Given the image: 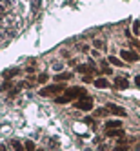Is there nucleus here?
I'll use <instances>...</instances> for the list:
<instances>
[{"instance_id":"26","label":"nucleus","mask_w":140,"mask_h":151,"mask_svg":"<svg viewBox=\"0 0 140 151\" xmlns=\"http://www.w3.org/2000/svg\"><path fill=\"white\" fill-rule=\"evenodd\" d=\"M84 122H85V124H89V126H93V118H89V116H88V118H85Z\"/></svg>"},{"instance_id":"21","label":"nucleus","mask_w":140,"mask_h":151,"mask_svg":"<svg viewBox=\"0 0 140 151\" xmlns=\"http://www.w3.org/2000/svg\"><path fill=\"white\" fill-rule=\"evenodd\" d=\"M11 146H13L15 149H18V151H22V149H24V146L20 144V142H17V140H13V142H11Z\"/></svg>"},{"instance_id":"25","label":"nucleus","mask_w":140,"mask_h":151,"mask_svg":"<svg viewBox=\"0 0 140 151\" xmlns=\"http://www.w3.org/2000/svg\"><path fill=\"white\" fill-rule=\"evenodd\" d=\"M135 86L140 89V75H136V77H135Z\"/></svg>"},{"instance_id":"18","label":"nucleus","mask_w":140,"mask_h":151,"mask_svg":"<svg viewBox=\"0 0 140 151\" xmlns=\"http://www.w3.org/2000/svg\"><path fill=\"white\" fill-rule=\"evenodd\" d=\"M133 33L140 35V22H138V20H135V24H133Z\"/></svg>"},{"instance_id":"15","label":"nucleus","mask_w":140,"mask_h":151,"mask_svg":"<svg viewBox=\"0 0 140 151\" xmlns=\"http://www.w3.org/2000/svg\"><path fill=\"white\" fill-rule=\"evenodd\" d=\"M55 100H57V104H67V102H71V100L67 99V96H66V95H62V96H57V99H55Z\"/></svg>"},{"instance_id":"12","label":"nucleus","mask_w":140,"mask_h":151,"mask_svg":"<svg viewBox=\"0 0 140 151\" xmlns=\"http://www.w3.org/2000/svg\"><path fill=\"white\" fill-rule=\"evenodd\" d=\"M107 127H122V122L120 120H107L106 122V129Z\"/></svg>"},{"instance_id":"6","label":"nucleus","mask_w":140,"mask_h":151,"mask_svg":"<svg viewBox=\"0 0 140 151\" xmlns=\"http://www.w3.org/2000/svg\"><path fill=\"white\" fill-rule=\"evenodd\" d=\"M106 137H109V138H120V137H124V131H122V127H107L106 129Z\"/></svg>"},{"instance_id":"3","label":"nucleus","mask_w":140,"mask_h":151,"mask_svg":"<svg viewBox=\"0 0 140 151\" xmlns=\"http://www.w3.org/2000/svg\"><path fill=\"white\" fill-rule=\"evenodd\" d=\"M75 107L80 109V111H91L93 109V100L89 96H84V99H80L78 102H75Z\"/></svg>"},{"instance_id":"16","label":"nucleus","mask_w":140,"mask_h":151,"mask_svg":"<svg viewBox=\"0 0 140 151\" xmlns=\"http://www.w3.org/2000/svg\"><path fill=\"white\" fill-rule=\"evenodd\" d=\"M93 46H95L96 49H104V47H106V46H104V40H98V38L93 42Z\"/></svg>"},{"instance_id":"5","label":"nucleus","mask_w":140,"mask_h":151,"mask_svg":"<svg viewBox=\"0 0 140 151\" xmlns=\"http://www.w3.org/2000/svg\"><path fill=\"white\" fill-rule=\"evenodd\" d=\"M106 107H107V109H109V113H113V115H118V116H126V115H127V111L124 109L122 106H116V104H107Z\"/></svg>"},{"instance_id":"17","label":"nucleus","mask_w":140,"mask_h":151,"mask_svg":"<svg viewBox=\"0 0 140 151\" xmlns=\"http://www.w3.org/2000/svg\"><path fill=\"white\" fill-rule=\"evenodd\" d=\"M40 4H42V0H33V4H31V9H33V11H38V9H40Z\"/></svg>"},{"instance_id":"1","label":"nucleus","mask_w":140,"mask_h":151,"mask_svg":"<svg viewBox=\"0 0 140 151\" xmlns=\"http://www.w3.org/2000/svg\"><path fill=\"white\" fill-rule=\"evenodd\" d=\"M66 96L69 100H77V99H84V96H88V91L80 86H73V88L66 89Z\"/></svg>"},{"instance_id":"22","label":"nucleus","mask_w":140,"mask_h":151,"mask_svg":"<svg viewBox=\"0 0 140 151\" xmlns=\"http://www.w3.org/2000/svg\"><path fill=\"white\" fill-rule=\"evenodd\" d=\"M64 68V64H60V62H55V64H53V69H55V71H60Z\"/></svg>"},{"instance_id":"20","label":"nucleus","mask_w":140,"mask_h":151,"mask_svg":"<svg viewBox=\"0 0 140 151\" xmlns=\"http://www.w3.org/2000/svg\"><path fill=\"white\" fill-rule=\"evenodd\" d=\"M24 147H26V149H35V142H33V140H26Z\"/></svg>"},{"instance_id":"14","label":"nucleus","mask_w":140,"mask_h":151,"mask_svg":"<svg viewBox=\"0 0 140 151\" xmlns=\"http://www.w3.org/2000/svg\"><path fill=\"white\" fill-rule=\"evenodd\" d=\"M100 66H102V69H104V73H106V75H111V73H113V71H111V68L107 66V62H106V60H100Z\"/></svg>"},{"instance_id":"10","label":"nucleus","mask_w":140,"mask_h":151,"mask_svg":"<svg viewBox=\"0 0 140 151\" xmlns=\"http://www.w3.org/2000/svg\"><path fill=\"white\" fill-rule=\"evenodd\" d=\"M18 73H20V69H18V68H13V69H7V71H4V78H9V80H11L13 77H17Z\"/></svg>"},{"instance_id":"4","label":"nucleus","mask_w":140,"mask_h":151,"mask_svg":"<svg viewBox=\"0 0 140 151\" xmlns=\"http://www.w3.org/2000/svg\"><path fill=\"white\" fill-rule=\"evenodd\" d=\"M120 57H122L126 62H136V60L140 58L136 53H135V51H131V49H129V51H127V49H122V51H120Z\"/></svg>"},{"instance_id":"2","label":"nucleus","mask_w":140,"mask_h":151,"mask_svg":"<svg viewBox=\"0 0 140 151\" xmlns=\"http://www.w3.org/2000/svg\"><path fill=\"white\" fill-rule=\"evenodd\" d=\"M60 91H66V86H64L62 82H57V84H53V86H47V88L40 89V95L42 96H51V95H57Z\"/></svg>"},{"instance_id":"8","label":"nucleus","mask_w":140,"mask_h":151,"mask_svg":"<svg viewBox=\"0 0 140 151\" xmlns=\"http://www.w3.org/2000/svg\"><path fill=\"white\" fill-rule=\"evenodd\" d=\"M93 84H95L98 89H106V88H109V82H107L106 78H96V80H93Z\"/></svg>"},{"instance_id":"11","label":"nucleus","mask_w":140,"mask_h":151,"mask_svg":"<svg viewBox=\"0 0 140 151\" xmlns=\"http://www.w3.org/2000/svg\"><path fill=\"white\" fill-rule=\"evenodd\" d=\"M107 62H109V64H113V66H116V68H124V66H126V64H124L120 58H116V57H113V55H111L109 58H107Z\"/></svg>"},{"instance_id":"9","label":"nucleus","mask_w":140,"mask_h":151,"mask_svg":"<svg viewBox=\"0 0 140 151\" xmlns=\"http://www.w3.org/2000/svg\"><path fill=\"white\" fill-rule=\"evenodd\" d=\"M73 77L71 73H58V75H55V82H66V80H69Z\"/></svg>"},{"instance_id":"7","label":"nucleus","mask_w":140,"mask_h":151,"mask_svg":"<svg viewBox=\"0 0 140 151\" xmlns=\"http://www.w3.org/2000/svg\"><path fill=\"white\" fill-rule=\"evenodd\" d=\"M115 86L118 89H127L129 88V80L126 77H115Z\"/></svg>"},{"instance_id":"27","label":"nucleus","mask_w":140,"mask_h":151,"mask_svg":"<svg viewBox=\"0 0 140 151\" xmlns=\"http://www.w3.org/2000/svg\"><path fill=\"white\" fill-rule=\"evenodd\" d=\"M4 149H6V146H4V144H0V151H4Z\"/></svg>"},{"instance_id":"24","label":"nucleus","mask_w":140,"mask_h":151,"mask_svg":"<svg viewBox=\"0 0 140 151\" xmlns=\"http://www.w3.org/2000/svg\"><path fill=\"white\" fill-rule=\"evenodd\" d=\"M82 80H84L85 84H89V82H93V78L89 77V75H84V78H82Z\"/></svg>"},{"instance_id":"19","label":"nucleus","mask_w":140,"mask_h":151,"mask_svg":"<svg viewBox=\"0 0 140 151\" xmlns=\"http://www.w3.org/2000/svg\"><path fill=\"white\" fill-rule=\"evenodd\" d=\"M47 78H49V77H47L46 73H42V75H38V82H40V84H46V82H47Z\"/></svg>"},{"instance_id":"13","label":"nucleus","mask_w":140,"mask_h":151,"mask_svg":"<svg viewBox=\"0 0 140 151\" xmlns=\"http://www.w3.org/2000/svg\"><path fill=\"white\" fill-rule=\"evenodd\" d=\"M11 88H13V82L9 80V78H6V82L0 86V91H7V89H11Z\"/></svg>"},{"instance_id":"23","label":"nucleus","mask_w":140,"mask_h":151,"mask_svg":"<svg viewBox=\"0 0 140 151\" xmlns=\"http://www.w3.org/2000/svg\"><path fill=\"white\" fill-rule=\"evenodd\" d=\"M107 113H109V109H98V111H96V115H98V116H104Z\"/></svg>"}]
</instances>
